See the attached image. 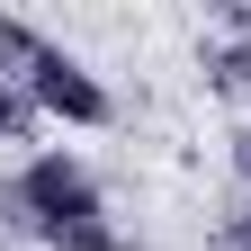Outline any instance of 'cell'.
Returning <instances> with one entry per match:
<instances>
[{"mask_svg": "<svg viewBox=\"0 0 251 251\" xmlns=\"http://www.w3.org/2000/svg\"><path fill=\"white\" fill-rule=\"evenodd\" d=\"M0 72L36 99V117H63V126H108L117 117L99 72H90L81 54H63L45 27H27V18H0Z\"/></svg>", "mask_w": 251, "mask_h": 251, "instance_id": "obj_2", "label": "cell"}, {"mask_svg": "<svg viewBox=\"0 0 251 251\" xmlns=\"http://www.w3.org/2000/svg\"><path fill=\"white\" fill-rule=\"evenodd\" d=\"M206 72H215V90L251 99V45H215V54H206Z\"/></svg>", "mask_w": 251, "mask_h": 251, "instance_id": "obj_4", "label": "cell"}, {"mask_svg": "<svg viewBox=\"0 0 251 251\" xmlns=\"http://www.w3.org/2000/svg\"><path fill=\"white\" fill-rule=\"evenodd\" d=\"M233 179L251 188V126H233Z\"/></svg>", "mask_w": 251, "mask_h": 251, "instance_id": "obj_5", "label": "cell"}, {"mask_svg": "<svg viewBox=\"0 0 251 251\" xmlns=\"http://www.w3.org/2000/svg\"><path fill=\"white\" fill-rule=\"evenodd\" d=\"M27 135H36V99L0 72V144H27Z\"/></svg>", "mask_w": 251, "mask_h": 251, "instance_id": "obj_3", "label": "cell"}, {"mask_svg": "<svg viewBox=\"0 0 251 251\" xmlns=\"http://www.w3.org/2000/svg\"><path fill=\"white\" fill-rule=\"evenodd\" d=\"M9 198L27 215V233L54 251H117V225L99 206V179H90L72 152H27V171L9 179Z\"/></svg>", "mask_w": 251, "mask_h": 251, "instance_id": "obj_1", "label": "cell"}]
</instances>
